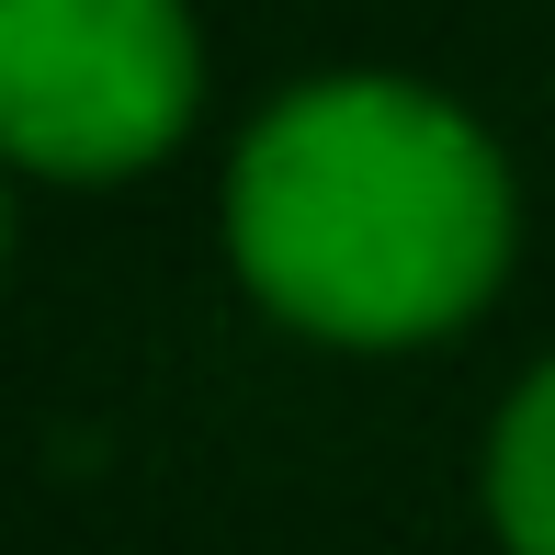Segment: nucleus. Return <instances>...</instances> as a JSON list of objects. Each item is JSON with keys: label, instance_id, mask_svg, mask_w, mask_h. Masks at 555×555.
<instances>
[{"label": "nucleus", "instance_id": "1", "mask_svg": "<svg viewBox=\"0 0 555 555\" xmlns=\"http://www.w3.org/2000/svg\"><path fill=\"white\" fill-rule=\"evenodd\" d=\"M238 295L318 351H431L521 261V170L488 114L409 68H318L238 125L216 170Z\"/></svg>", "mask_w": 555, "mask_h": 555}, {"label": "nucleus", "instance_id": "3", "mask_svg": "<svg viewBox=\"0 0 555 555\" xmlns=\"http://www.w3.org/2000/svg\"><path fill=\"white\" fill-rule=\"evenodd\" d=\"M476 511L499 555H555V351L499 397L488 453H476Z\"/></svg>", "mask_w": 555, "mask_h": 555}, {"label": "nucleus", "instance_id": "2", "mask_svg": "<svg viewBox=\"0 0 555 555\" xmlns=\"http://www.w3.org/2000/svg\"><path fill=\"white\" fill-rule=\"evenodd\" d=\"M205 114L193 0H0V147L35 182H137Z\"/></svg>", "mask_w": 555, "mask_h": 555}]
</instances>
